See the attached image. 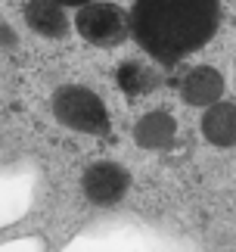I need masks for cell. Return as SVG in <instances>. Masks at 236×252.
Instances as JSON below:
<instances>
[{"mask_svg":"<svg viewBox=\"0 0 236 252\" xmlns=\"http://www.w3.org/2000/svg\"><path fill=\"white\" fill-rule=\"evenodd\" d=\"M131 32L152 60L180 63L211 41L221 19V0H134Z\"/></svg>","mask_w":236,"mask_h":252,"instance_id":"6da1fadb","label":"cell"},{"mask_svg":"<svg viewBox=\"0 0 236 252\" xmlns=\"http://www.w3.org/2000/svg\"><path fill=\"white\" fill-rule=\"evenodd\" d=\"M53 112L72 131H81V134H106L109 131V115H106L103 100L93 91H87V87H78V84L59 87L53 96Z\"/></svg>","mask_w":236,"mask_h":252,"instance_id":"7a4b0ae2","label":"cell"},{"mask_svg":"<svg viewBox=\"0 0 236 252\" xmlns=\"http://www.w3.org/2000/svg\"><path fill=\"white\" fill-rule=\"evenodd\" d=\"M78 34L96 47H115L131 32V19L112 3H87L78 9Z\"/></svg>","mask_w":236,"mask_h":252,"instance_id":"3957f363","label":"cell"},{"mask_svg":"<svg viewBox=\"0 0 236 252\" xmlns=\"http://www.w3.org/2000/svg\"><path fill=\"white\" fill-rule=\"evenodd\" d=\"M127 171L115 162H96L84 171L81 178V187H84V196L93 202V206H115L118 199L127 193Z\"/></svg>","mask_w":236,"mask_h":252,"instance_id":"277c9868","label":"cell"},{"mask_svg":"<svg viewBox=\"0 0 236 252\" xmlns=\"http://www.w3.org/2000/svg\"><path fill=\"white\" fill-rule=\"evenodd\" d=\"M224 94V78L211 65H196L180 78V96L190 106H211Z\"/></svg>","mask_w":236,"mask_h":252,"instance_id":"5b68a950","label":"cell"},{"mask_svg":"<svg viewBox=\"0 0 236 252\" xmlns=\"http://www.w3.org/2000/svg\"><path fill=\"white\" fill-rule=\"evenodd\" d=\"M25 22L31 32L44 37H65L68 34V19L62 3L56 0H28L25 6Z\"/></svg>","mask_w":236,"mask_h":252,"instance_id":"8992f818","label":"cell"},{"mask_svg":"<svg viewBox=\"0 0 236 252\" xmlns=\"http://www.w3.org/2000/svg\"><path fill=\"white\" fill-rule=\"evenodd\" d=\"M202 134L214 147H236V103H211L202 115Z\"/></svg>","mask_w":236,"mask_h":252,"instance_id":"52a82bcc","label":"cell"},{"mask_svg":"<svg viewBox=\"0 0 236 252\" xmlns=\"http://www.w3.org/2000/svg\"><path fill=\"white\" fill-rule=\"evenodd\" d=\"M174 119L171 115H165V112H149V115H143L140 125L134 128V137L137 143H140L143 150H168L171 143H174Z\"/></svg>","mask_w":236,"mask_h":252,"instance_id":"ba28073f","label":"cell"},{"mask_svg":"<svg viewBox=\"0 0 236 252\" xmlns=\"http://www.w3.org/2000/svg\"><path fill=\"white\" fill-rule=\"evenodd\" d=\"M118 87L127 94V96H140V94H146V91H152V84H155V78H152V72L146 69L143 63H134V60H127V63H121L118 65Z\"/></svg>","mask_w":236,"mask_h":252,"instance_id":"9c48e42d","label":"cell"},{"mask_svg":"<svg viewBox=\"0 0 236 252\" xmlns=\"http://www.w3.org/2000/svg\"><path fill=\"white\" fill-rule=\"evenodd\" d=\"M56 3H62V6H87V3H93V0H56Z\"/></svg>","mask_w":236,"mask_h":252,"instance_id":"30bf717a","label":"cell"}]
</instances>
